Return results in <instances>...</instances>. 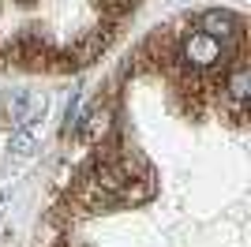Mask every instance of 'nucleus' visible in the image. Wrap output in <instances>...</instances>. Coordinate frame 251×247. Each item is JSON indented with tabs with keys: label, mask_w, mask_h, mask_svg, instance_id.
<instances>
[{
	"label": "nucleus",
	"mask_w": 251,
	"mask_h": 247,
	"mask_svg": "<svg viewBox=\"0 0 251 247\" xmlns=\"http://www.w3.org/2000/svg\"><path fill=\"white\" fill-rule=\"evenodd\" d=\"M45 109H49V94H42V90H15L8 98V116H11V124H19V127L38 124L45 116Z\"/></svg>",
	"instance_id": "nucleus-3"
},
{
	"label": "nucleus",
	"mask_w": 251,
	"mask_h": 247,
	"mask_svg": "<svg viewBox=\"0 0 251 247\" xmlns=\"http://www.w3.org/2000/svg\"><path fill=\"white\" fill-rule=\"evenodd\" d=\"M0 198H4V184H0Z\"/></svg>",
	"instance_id": "nucleus-10"
},
{
	"label": "nucleus",
	"mask_w": 251,
	"mask_h": 247,
	"mask_svg": "<svg viewBox=\"0 0 251 247\" xmlns=\"http://www.w3.org/2000/svg\"><path fill=\"white\" fill-rule=\"evenodd\" d=\"M154 191H157L154 173H143L139 180H127V184L116 191V195H113V206H139V202H150V198H154Z\"/></svg>",
	"instance_id": "nucleus-5"
},
{
	"label": "nucleus",
	"mask_w": 251,
	"mask_h": 247,
	"mask_svg": "<svg viewBox=\"0 0 251 247\" xmlns=\"http://www.w3.org/2000/svg\"><path fill=\"white\" fill-rule=\"evenodd\" d=\"M34 146H38V124H26V127H19V131H11V139H8L11 154H30Z\"/></svg>",
	"instance_id": "nucleus-7"
},
{
	"label": "nucleus",
	"mask_w": 251,
	"mask_h": 247,
	"mask_svg": "<svg viewBox=\"0 0 251 247\" xmlns=\"http://www.w3.org/2000/svg\"><path fill=\"white\" fill-rule=\"evenodd\" d=\"M79 116H83V101H79V94H72L68 113H64V135H72L75 127H79Z\"/></svg>",
	"instance_id": "nucleus-9"
},
{
	"label": "nucleus",
	"mask_w": 251,
	"mask_h": 247,
	"mask_svg": "<svg viewBox=\"0 0 251 247\" xmlns=\"http://www.w3.org/2000/svg\"><path fill=\"white\" fill-rule=\"evenodd\" d=\"M19 4H30V0H19Z\"/></svg>",
	"instance_id": "nucleus-11"
},
{
	"label": "nucleus",
	"mask_w": 251,
	"mask_h": 247,
	"mask_svg": "<svg viewBox=\"0 0 251 247\" xmlns=\"http://www.w3.org/2000/svg\"><path fill=\"white\" fill-rule=\"evenodd\" d=\"M199 30L221 41V38H229V34H244V19L232 15L229 8H210V11L199 15Z\"/></svg>",
	"instance_id": "nucleus-4"
},
{
	"label": "nucleus",
	"mask_w": 251,
	"mask_h": 247,
	"mask_svg": "<svg viewBox=\"0 0 251 247\" xmlns=\"http://www.w3.org/2000/svg\"><path fill=\"white\" fill-rule=\"evenodd\" d=\"M113 120H116V109H113V101L109 98H98L90 109H86V116H79V131H83V139L90 146H98V143H105L109 135H113Z\"/></svg>",
	"instance_id": "nucleus-2"
},
{
	"label": "nucleus",
	"mask_w": 251,
	"mask_h": 247,
	"mask_svg": "<svg viewBox=\"0 0 251 247\" xmlns=\"http://www.w3.org/2000/svg\"><path fill=\"white\" fill-rule=\"evenodd\" d=\"M225 94H229V101H232V105H248V94H251V72H248V64H244V60L229 64Z\"/></svg>",
	"instance_id": "nucleus-6"
},
{
	"label": "nucleus",
	"mask_w": 251,
	"mask_h": 247,
	"mask_svg": "<svg viewBox=\"0 0 251 247\" xmlns=\"http://www.w3.org/2000/svg\"><path fill=\"white\" fill-rule=\"evenodd\" d=\"M176 64L180 68H191V72H218L221 68V41L202 34V30L188 34L176 49Z\"/></svg>",
	"instance_id": "nucleus-1"
},
{
	"label": "nucleus",
	"mask_w": 251,
	"mask_h": 247,
	"mask_svg": "<svg viewBox=\"0 0 251 247\" xmlns=\"http://www.w3.org/2000/svg\"><path fill=\"white\" fill-rule=\"evenodd\" d=\"M135 4H139V0H101V11L109 15V23H120Z\"/></svg>",
	"instance_id": "nucleus-8"
}]
</instances>
